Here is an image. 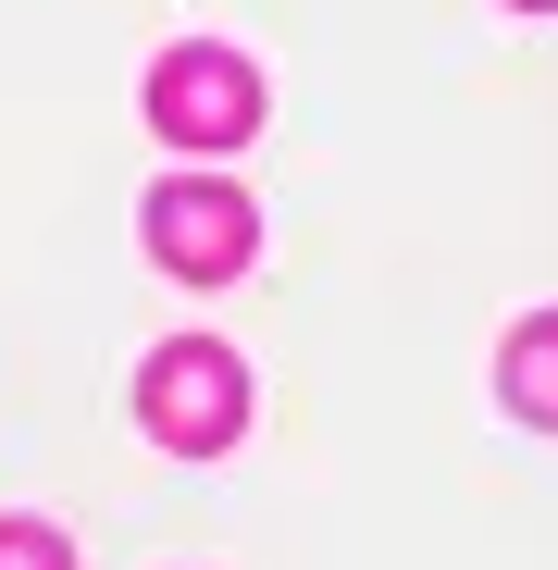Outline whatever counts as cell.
<instances>
[{"instance_id":"1","label":"cell","mask_w":558,"mask_h":570,"mask_svg":"<svg viewBox=\"0 0 558 570\" xmlns=\"http://www.w3.org/2000/svg\"><path fill=\"white\" fill-rule=\"evenodd\" d=\"M137 410H149V434H161V446L212 459V446H236V422H248V360H236L224 335H174V347H149Z\"/></svg>"},{"instance_id":"4","label":"cell","mask_w":558,"mask_h":570,"mask_svg":"<svg viewBox=\"0 0 558 570\" xmlns=\"http://www.w3.org/2000/svg\"><path fill=\"white\" fill-rule=\"evenodd\" d=\"M497 385H509V410H521V422H546V434H558V311L509 323V360H497Z\"/></svg>"},{"instance_id":"3","label":"cell","mask_w":558,"mask_h":570,"mask_svg":"<svg viewBox=\"0 0 558 570\" xmlns=\"http://www.w3.org/2000/svg\"><path fill=\"white\" fill-rule=\"evenodd\" d=\"M248 248H261V212L236 199V186H212V174L149 186V261H161V273L224 285V273H248Z\"/></svg>"},{"instance_id":"2","label":"cell","mask_w":558,"mask_h":570,"mask_svg":"<svg viewBox=\"0 0 558 570\" xmlns=\"http://www.w3.org/2000/svg\"><path fill=\"white\" fill-rule=\"evenodd\" d=\"M149 125H161L174 149H236V137L261 125L248 50H161V62H149Z\"/></svg>"},{"instance_id":"5","label":"cell","mask_w":558,"mask_h":570,"mask_svg":"<svg viewBox=\"0 0 558 570\" xmlns=\"http://www.w3.org/2000/svg\"><path fill=\"white\" fill-rule=\"evenodd\" d=\"M0 570H75V546L50 521H0Z\"/></svg>"},{"instance_id":"6","label":"cell","mask_w":558,"mask_h":570,"mask_svg":"<svg viewBox=\"0 0 558 570\" xmlns=\"http://www.w3.org/2000/svg\"><path fill=\"white\" fill-rule=\"evenodd\" d=\"M509 13H558V0H509Z\"/></svg>"}]
</instances>
